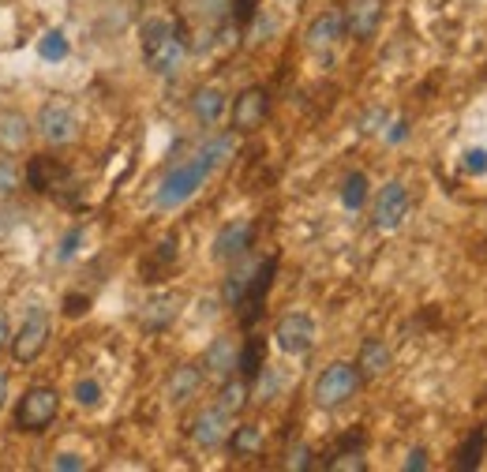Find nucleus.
<instances>
[{
	"label": "nucleus",
	"instance_id": "nucleus-1",
	"mask_svg": "<svg viewBox=\"0 0 487 472\" xmlns=\"http://www.w3.org/2000/svg\"><path fill=\"white\" fill-rule=\"evenodd\" d=\"M139 45H143V60L154 76L169 79L184 68V57H188L184 34L176 31L165 15H150L139 23Z\"/></svg>",
	"mask_w": 487,
	"mask_h": 472
},
{
	"label": "nucleus",
	"instance_id": "nucleus-2",
	"mask_svg": "<svg viewBox=\"0 0 487 472\" xmlns=\"http://www.w3.org/2000/svg\"><path fill=\"white\" fill-rule=\"evenodd\" d=\"M207 180H211V165L202 162L199 154L188 158V162H176L162 177L158 191H154V207H158V210H181L188 199H195L202 191V184H207Z\"/></svg>",
	"mask_w": 487,
	"mask_h": 472
},
{
	"label": "nucleus",
	"instance_id": "nucleus-3",
	"mask_svg": "<svg viewBox=\"0 0 487 472\" xmlns=\"http://www.w3.org/2000/svg\"><path fill=\"white\" fill-rule=\"evenodd\" d=\"M361 371H356V364H345V360H334L330 367L319 371V379L312 386V402L319 409H342L349 405L356 390H361Z\"/></svg>",
	"mask_w": 487,
	"mask_h": 472
},
{
	"label": "nucleus",
	"instance_id": "nucleus-4",
	"mask_svg": "<svg viewBox=\"0 0 487 472\" xmlns=\"http://www.w3.org/2000/svg\"><path fill=\"white\" fill-rule=\"evenodd\" d=\"M57 412H61V393L53 386H31L12 412V428L23 435H38L53 424Z\"/></svg>",
	"mask_w": 487,
	"mask_h": 472
},
{
	"label": "nucleus",
	"instance_id": "nucleus-5",
	"mask_svg": "<svg viewBox=\"0 0 487 472\" xmlns=\"http://www.w3.org/2000/svg\"><path fill=\"white\" fill-rule=\"evenodd\" d=\"M49 338H53V319H49V311H45V308H31L27 315H23L19 330H15L12 345H8V353H12V360H15V364L27 367V364H34V360L45 353Z\"/></svg>",
	"mask_w": 487,
	"mask_h": 472
},
{
	"label": "nucleus",
	"instance_id": "nucleus-6",
	"mask_svg": "<svg viewBox=\"0 0 487 472\" xmlns=\"http://www.w3.org/2000/svg\"><path fill=\"white\" fill-rule=\"evenodd\" d=\"M408 210H413V199H408V188L401 180H387L375 191V203H371V226L379 233H398L405 226Z\"/></svg>",
	"mask_w": 487,
	"mask_h": 472
},
{
	"label": "nucleus",
	"instance_id": "nucleus-7",
	"mask_svg": "<svg viewBox=\"0 0 487 472\" xmlns=\"http://www.w3.org/2000/svg\"><path fill=\"white\" fill-rule=\"evenodd\" d=\"M34 128L49 146H68L80 139V116H75V109L68 102H61V97H49L34 116Z\"/></svg>",
	"mask_w": 487,
	"mask_h": 472
},
{
	"label": "nucleus",
	"instance_id": "nucleus-8",
	"mask_svg": "<svg viewBox=\"0 0 487 472\" xmlns=\"http://www.w3.org/2000/svg\"><path fill=\"white\" fill-rule=\"evenodd\" d=\"M315 319L307 315V311H289V315H281L277 319V327H274V345L286 356H307L315 349Z\"/></svg>",
	"mask_w": 487,
	"mask_h": 472
},
{
	"label": "nucleus",
	"instance_id": "nucleus-9",
	"mask_svg": "<svg viewBox=\"0 0 487 472\" xmlns=\"http://www.w3.org/2000/svg\"><path fill=\"white\" fill-rule=\"evenodd\" d=\"M382 15H387V0H345L342 8L345 34L352 42H371L382 27Z\"/></svg>",
	"mask_w": 487,
	"mask_h": 472
},
{
	"label": "nucleus",
	"instance_id": "nucleus-10",
	"mask_svg": "<svg viewBox=\"0 0 487 472\" xmlns=\"http://www.w3.org/2000/svg\"><path fill=\"white\" fill-rule=\"evenodd\" d=\"M267 116H270V94H267V87H244L237 94L233 116H229V120H233V132L237 135H251L255 128H263Z\"/></svg>",
	"mask_w": 487,
	"mask_h": 472
},
{
	"label": "nucleus",
	"instance_id": "nucleus-11",
	"mask_svg": "<svg viewBox=\"0 0 487 472\" xmlns=\"http://www.w3.org/2000/svg\"><path fill=\"white\" fill-rule=\"evenodd\" d=\"M229 431H233V416L218 405H207L192 420V442L199 446V450H218V446H225Z\"/></svg>",
	"mask_w": 487,
	"mask_h": 472
},
{
	"label": "nucleus",
	"instance_id": "nucleus-12",
	"mask_svg": "<svg viewBox=\"0 0 487 472\" xmlns=\"http://www.w3.org/2000/svg\"><path fill=\"white\" fill-rule=\"evenodd\" d=\"M274 274H277V259H263V263H255V274H251V285H248V296H244V304H240V322H244V330H251L255 322H259L263 315V304H267V292L274 285Z\"/></svg>",
	"mask_w": 487,
	"mask_h": 472
},
{
	"label": "nucleus",
	"instance_id": "nucleus-13",
	"mask_svg": "<svg viewBox=\"0 0 487 472\" xmlns=\"http://www.w3.org/2000/svg\"><path fill=\"white\" fill-rule=\"evenodd\" d=\"M251 240H255V226L248 217H237V221H229V226L218 229L214 236V259L218 263H237L251 252Z\"/></svg>",
	"mask_w": 487,
	"mask_h": 472
},
{
	"label": "nucleus",
	"instance_id": "nucleus-14",
	"mask_svg": "<svg viewBox=\"0 0 487 472\" xmlns=\"http://www.w3.org/2000/svg\"><path fill=\"white\" fill-rule=\"evenodd\" d=\"M237 356H240V345L237 338H229V334H218L211 345H207V353H202V375H211V379H229L237 371Z\"/></svg>",
	"mask_w": 487,
	"mask_h": 472
},
{
	"label": "nucleus",
	"instance_id": "nucleus-15",
	"mask_svg": "<svg viewBox=\"0 0 487 472\" xmlns=\"http://www.w3.org/2000/svg\"><path fill=\"white\" fill-rule=\"evenodd\" d=\"M342 38H345L342 8H326V12H319L312 23H307V31H304L307 49H315V53H323V49H334Z\"/></svg>",
	"mask_w": 487,
	"mask_h": 472
},
{
	"label": "nucleus",
	"instance_id": "nucleus-16",
	"mask_svg": "<svg viewBox=\"0 0 487 472\" xmlns=\"http://www.w3.org/2000/svg\"><path fill=\"white\" fill-rule=\"evenodd\" d=\"M199 386H202V367L199 364H176L165 379V402L173 409H181L199 393Z\"/></svg>",
	"mask_w": 487,
	"mask_h": 472
},
{
	"label": "nucleus",
	"instance_id": "nucleus-17",
	"mask_svg": "<svg viewBox=\"0 0 487 472\" xmlns=\"http://www.w3.org/2000/svg\"><path fill=\"white\" fill-rule=\"evenodd\" d=\"M68 165H61L57 158H45V154H34L31 165H27V184L34 191H49V195H57L61 188H68Z\"/></svg>",
	"mask_w": 487,
	"mask_h": 472
},
{
	"label": "nucleus",
	"instance_id": "nucleus-18",
	"mask_svg": "<svg viewBox=\"0 0 487 472\" xmlns=\"http://www.w3.org/2000/svg\"><path fill=\"white\" fill-rule=\"evenodd\" d=\"M176 315H181V296H176V292H158V296H150V301L143 304L139 322H143L146 330L158 334V330H165V327H169V322H173Z\"/></svg>",
	"mask_w": 487,
	"mask_h": 472
},
{
	"label": "nucleus",
	"instance_id": "nucleus-19",
	"mask_svg": "<svg viewBox=\"0 0 487 472\" xmlns=\"http://www.w3.org/2000/svg\"><path fill=\"white\" fill-rule=\"evenodd\" d=\"M390 364H394V353H390L387 341L368 338L361 345V356H356V371H361V379H382L390 371Z\"/></svg>",
	"mask_w": 487,
	"mask_h": 472
},
{
	"label": "nucleus",
	"instance_id": "nucleus-20",
	"mask_svg": "<svg viewBox=\"0 0 487 472\" xmlns=\"http://www.w3.org/2000/svg\"><path fill=\"white\" fill-rule=\"evenodd\" d=\"M251 274H255V263H248V255L233 263V270H229L225 282H221V304H225V308L240 311L244 296H248V285H251Z\"/></svg>",
	"mask_w": 487,
	"mask_h": 472
},
{
	"label": "nucleus",
	"instance_id": "nucleus-21",
	"mask_svg": "<svg viewBox=\"0 0 487 472\" xmlns=\"http://www.w3.org/2000/svg\"><path fill=\"white\" fill-rule=\"evenodd\" d=\"M192 116L199 120V124H207V128H214V124L225 116V90L221 87H199L195 94H192Z\"/></svg>",
	"mask_w": 487,
	"mask_h": 472
},
{
	"label": "nucleus",
	"instance_id": "nucleus-22",
	"mask_svg": "<svg viewBox=\"0 0 487 472\" xmlns=\"http://www.w3.org/2000/svg\"><path fill=\"white\" fill-rule=\"evenodd\" d=\"M229 454L233 458H240V461H251V458H259L263 454V446H267V435H263V428L259 424H240V428H233L229 431Z\"/></svg>",
	"mask_w": 487,
	"mask_h": 472
},
{
	"label": "nucleus",
	"instance_id": "nucleus-23",
	"mask_svg": "<svg viewBox=\"0 0 487 472\" xmlns=\"http://www.w3.org/2000/svg\"><path fill=\"white\" fill-rule=\"evenodd\" d=\"M31 143V124L15 109H0V151H23Z\"/></svg>",
	"mask_w": 487,
	"mask_h": 472
},
{
	"label": "nucleus",
	"instance_id": "nucleus-24",
	"mask_svg": "<svg viewBox=\"0 0 487 472\" xmlns=\"http://www.w3.org/2000/svg\"><path fill=\"white\" fill-rule=\"evenodd\" d=\"M248 402H251V383L244 379V375H229V379H221V390H218V409H225L229 416H240L244 409H248Z\"/></svg>",
	"mask_w": 487,
	"mask_h": 472
},
{
	"label": "nucleus",
	"instance_id": "nucleus-25",
	"mask_svg": "<svg viewBox=\"0 0 487 472\" xmlns=\"http://www.w3.org/2000/svg\"><path fill=\"white\" fill-rule=\"evenodd\" d=\"M487 458V428H476L465 435V442L457 446V458H454V468L457 472H476Z\"/></svg>",
	"mask_w": 487,
	"mask_h": 472
},
{
	"label": "nucleus",
	"instance_id": "nucleus-26",
	"mask_svg": "<svg viewBox=\"0 0 487 472\" xmlns=\"http://www.w3.org/2000/svg\"><path fill=\"white\" fill-rule=\"evenodd\" d=\"M267 367V341L259 334H251L244 345H240V356H237V375H244L248 383L259 379V371Z\"/></svg>",
	"mask_w": 487,
	"mask_h": 472
},
{
	"label": "nucleus",
	"instance_id": "nucleus-27",
	"mask_svg": "<svg viewBox=\"0 0 487 472\" xmlns=\"http://www.w3.org/2000/svg\"><path fill=\"white\" fill-rule=\"evenodd\" d=\"M195 154H199L202 162H207V165H211V172H214V169H221L229 158L237 154V139H233V135H214L211 143H202Z\"/></svg>",
	"mask_w": 487,
	"mask_h": 472
},
{
	"label": "nucleus",
	"instance_id": "nucleus-28",
	"mask_svg": "<svg viewBox=\"0 0 487 472\" xmlns=\"http://www.w3.org/2000/svg\"><path fill=\"white\" fill-rule=\"evenodd\" d=\"M342 203H345V210H361L368 203V177L364 172H349V177L342 180Z\"/></svg>",
	"mask_w": 487,
	"mask_h": 472
},
{
	"label": "nucleus",
	"instance_id": "nucleus-29",
	"mask_svg": "<svg viewBox=\"0 0 487 472\" xmlns=\"http://www.w3.org/2000/svg\"><path fill=\"white\" fill-rule=\"evenodd\" d=\"M173 263H176V240L169 236V240H162L158 247H154L150 263H143V278L146 282H158V266H173Z\"/></svg>",
	"mask_w": 487,
	"mask_h": 472
},
{
	"label": "nucleus",
	"instance_id": "nucleus-30",
	"mask_svg": "<svg viewBox=\"0 0 487 472\" xmlns=\"http://www.w3.org/2000/svg\"><path fill=\"white\" fill-rule=\"evenodd\" d=\"M330 472H364L368 461H364V450H334V458L326 461Z\"/></svg>",
	"mask_w": 487,
	"mask_h": 472
},
{
	"label": "nucleus",
	"instance_id": "nucleus-31",
	"mask_svg": "<svg viewBox=\"0 0 487 472\" xmlns=\"http://www.w3.org/2000/svg\"><path fill=\"white\" fill-rule=\"evenodd\" d=\"M23 180H27V172H23V169L15 165V158H8V151H5V154H0V195L15 191Z\"/></svg>",
	"mask_w": 487,
	"mask_h": 472
},
{
	"label": "nucleus",
	"instance_id": "nucleus-32",
	"mask_svg": "<svg viewBox=\"0 0 487 472\" xmlns=\"http://www.w3.org/2000/svg\"><path fill=\"white\" fill-rule=\"evenodd\" d=\"M38 49H42L45 60H64V57H68V38H64L61 31H45Z\"/></svg>",
	"mask_w": 487,
	"mask_h": 472
},
{
	"label": "nucleus",
	"instance_id": "nucleus-33",
	"mask_svg": "<svg viewBox=\"0 0 487 472\" xmlns=\"http://www.w3.org/2000/svg\"><path fill=\"white\" fill-rule=\"evenodd\" d=\"M71 393H75V402H80L83 409H94L101 402V383L98 379H80Z\"/></svg>",
	"mask_w": 487,
	"mask_h": 472
},
{
	"label": "nucleus",
	"instance_id": "nucleus-34",
	"mask_svg": "<svg viewBox=\"0 0 487 472\" xmlns=\"http://www.w3.org/2000/svg\"><path fill=\"white\" fill-rule=\"evenodd\" d=\"M315 461H312V446H304V442H296L293 450H289V458H286V468H293V472H304V468H312Z\"/></svg>",
	"mask_w": 487,
	"mask_h": 472
},
{
	"label": "nucleus",
	"instance_id": "nucleus-35",
	"mask_svg": "<svg viewBox=\"0 0 487 472\" xmlns=\"http://www.w3.org/2000/svg\"><path fill=\"white\" fill-rule=\"evenodd\" d=\"M255 15H259V0H233V23L237 27H248Z\"/></svg>",
	"mask_w": 487,
	"mask_h": 472
},
{
	"label": "nucleus",
	"instance_id": "nucleus-36",
	"mask_svg": "<svg viewBox=\"0 0 487 472\" xmlns=\"http://www.w3.org/2000/svg\"><path fill=\"white\" fill-rule=\"evenodd\" d=\"M80 244H83V229H71V233L64 236V244H61L57 259H61V263H71L75 255H80Z\"/></svg>",
	"mask_w": 487,
	"mask_h": 472
},
{
	"label": "nucleus",
	"instance_id": "nucleus-37",
	"mask_svg": "<svg viewBox=\"0 0 487 472\" xmlns=\"http://www.w3.org/2000/svg\"><path fill=\"white\" fill-rule=\"evenodd\" d=\"M465 169L476 172V177H483V172H487V151H483V146H473V151L465 154Z\"/></svg>",
	"mask_w": 487,
	"mask_h": 472
},
{
	"label": "nucleus",
	"instance_id": "nucleus-38",
	"mask_svg": "<svg viewBox=\"0 0 487 472\" xmlns=\"http://www.w3.org/2000/svg\"><path fill=\"white\" fill-rule=\"evenodd\" d=\"M53 468H61V472H80V468H87V461H83L80 454H57V458H53Z\"/></svg>",
	"mask_w": 487,
	"mask_h": 472
},
{
	"label": "nucleus",
	"instance_id": "nucleus-39",
	"mask_svg": "<svg viewBox=\"0 0 487 472\" xmlns=\"http://www.w3.org/2000/svg\"><path fill=\"white\" fill-rule=\"evenodd\" d=\"M87 308H90L87 296H64V315H68V319H80V315H87Z\"/></svg>",
	"mask_w": 487,
	"mask_h": 472
},
{
	"label": "nucleus",
	"instance_id": "nucleus-40",
	"mask_svg": "<svg viewBox=\"0 0 487 472\" xmlns=\"http://www.w3.org/2000/svg\"><path fill=\"white\" fill-rule=\"evenodd\" d=\"M431 461H427V450L424 446H417V450H408V458H405V472H424Z\"/></svg>",
	"mask_w": 487,
	"mask_h": 472
},
{
	"label": "nucleus",
	"instance_id": "nucleus-41",
	"mask_svg": "<svg viewBox=\"0 0 487 472\" xmlns=\"http://www.w3.org/2000/svg\"><path fill=\"white\" fill-rule=\"evenodd\" d=\"M8 345H12V327H8V315L0 311V356L8 353Z\"/></svg>",
	"mask_w": 487,
	"mask_h": 472
},
{
	"label": "nucleus",
	"instance_id": "nucleus-42",
	"mask_svg": "<svg viewBox=\"0 0 487 472\" xmlns=\"http://www.w3.org/2000/svg\"><path fill=\"white\" fill-rule=\"evenodd\" d=\"M405 135H408V124H405V120H398V124H394V132H390L387 139H390V143H401Z\"/></svg>",
	"mask_w": 487,
	"mask_h": 472
},
{
	"label": "nucleus",
	"instance_id": "nucleus-43",
	"mask_svg": "<svg viewBox=\"0 0 487 472\" xmlns=\"http://www.w3.org/2000/svg\"><path fill=\"white\" fill-rule=\"evenodd\" d=\"M5 402H8V379L0 375V409H5Z\"/></svg>",
	"mask_w": 487,
	"mask_h": 472
}]
</instances>
